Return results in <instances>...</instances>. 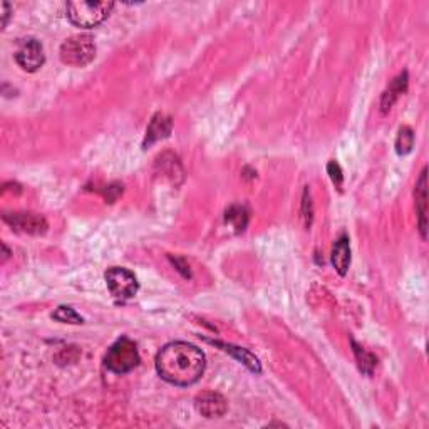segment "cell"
I'll use <instances>...</instances> for the list:
<instances>
[{
	"label": "cell",
	"instance_id": "obj_15",
	"mask_svg": "<svg viewBox=\"0 0 429 429\" xmlns=\"http://www.w3.org/2000/svg\"><path fill=\"white\" fill-rule=\"evenodd\" d=\"M350 344H352V350H354V356H356L357 359V364H359V369L364 372V374L371 376L372 371H374L376 364H377V359L372 356L371 352H367L366 349L361 347L356 340H350Z\"/></svg>",
	"mask_w": 429,
	"mask_h": 429
},
{
	"label": "cell",
	"instance_id": "obj_20",
	"mask_svg": "<svg viewBox=\"0 0 429 429\" xmlns=\"http://www.w3.org/2000/svg\"><path fill=\"white\" fill-rule=\"evenodd\" d=\"M9 17H11V6L7 2H2V29L7 27Z\"/></svg>",
	"mask_w": 429,
	"mask_h": 429
},
{
	"label": "cell",
	"instance_id": "obj_16",
	"mask_svg": "<svg viewBox=\"0 0 429 429\" xmlns=\"http://www.w3.org/2000/svg\"><path fill=\"white\" fill-rule=\"evenodd\" d=\"M414 147V131L409 126H403L399 129L398 138H396V151L398 155H409Z\"/></svg>",
	"mask_w": 429,
	"mask_h": 429
},
{
	"label": "cell",
	"instance_id": "obj_7",
	"mask_svg": "<svg viewBox=\"0 0 429 429\" xmlns=\"http://www.w3.org/2000/svg\"><path fill=\"white\" fill-rule=\"evenodd\" d=\"M4 220H6L13 230L27 235H44L49 228L44 216L30 213V211H24V213H6L4 215Z\"/></svg>",
	"mask_w": 429,
	"mask_h": 429
},
{
	"label": "cell",
	"instance_id": "obj_11",
	"mask_svg": "<svg viewBox=\"0 0 429 429\" xmlns=\"http://www.w3.org/2000/svg\"><path fill=\"white\" fill-rule=\"evenodd\" d=\"M332 265L339 272V275H345L350 265V243L347 235H340L332 247Z\"/></svg>",
	"mask_w": 429,
	"mask_h": 429
},
{
	"label": "cell",
	"instance_id": "obj_10",
	"mask_svg": "<svg viewBox=\"0 0 429 429\" xmlns=\"http://www.w3.org/2000/svg\"><path fill=\"white\" fill-rule=\"evenodd\" d=\"M172 129H173L172 118L166 116L163 113L155 114L153 119L150 121V126L146 129V138H145V143H143V146L150 147L153 146L155 143L166 140V138L172 135Z\"/></svg>",
	"mask_w": 429,
	"mask_h": 429
},
{
	"label": "cell",
	"instance_id": "obj_19",
	"mask_svg": "<svg viewBox=\"0 0 429 429\" xmlns=\"http://www.w3.org/2000/svg\"><path fill=\"white\" fill-rule=\"evenodd\" d=\"M327 172H329V174H330L332 183H334L335 186H338L340 190V186H342V182H344L342 169H340V166L335 163V161H330V163L327 165Z\"/></svg>",
	"mask_w": 429,
	"mask_h": 429
},
{
	"label": "cell",
	"instance_id": "obj_1",
	"mask_svg": "<svg viewBox=\"0 0 429 429\" xmlns=\"http://www.w3.org/2000/svg\"><path fill=\"white\" fill-rule=\"evenodd\" d=\"M206 367V359L201 349L190 342L166 344L156 354V371L161 379L173 386H193L201 379Z\"/></svg>",
	"mask_w": 429,
	"mask_h": 429
},
{
	"label": "cell",
	"instance_id": "obj_3",
	"mask_svg": "<svg viewBox=\"0 0 429 429\" xmlns=\"http://www.w3.org/2000/svg\"><path fill=\"white\" fill-rule=\"evenodd\" d=\"M141 357L138 352L136 344L129 338L118 339L111 347L108 349L104 356V366L108 371L114 372V374H128L133 369L138 367Z\"/></svg>",
	"mask_w": 429,
	"mask_h": 429
},
{
	"label": "cell",
	"instance_id": "obj_18",
	"mask_svg": "<svg viewBox=\"0 0 429 429\" xmlns=\"http://www.w3.org/2000/svg\"><path fill=\"white\" fill-rule=\"evenodd\" d=\"M312 201H311V193L306 188V191H303V201H302V216H303V223H306V227L308 228L312 225Z\"/></svg>",
	"mask_w": 429,
	"mask_h": 429
},
{
	"label": "cell",
	"instance_id": "obj_2",
	"mask_svg": "<svg viewBox=\"0 0 429 429\" xmlns=\"http://www.w3.org/2000/svg\"><path fill=\"white\" fill-rule=\"evenodd\" d=\"M114 2L108 0H72L66 4L67 18L71 21L72 26L81 27V29H92L103 24L109 13L113 12Z\"/></svg>",
	"mask_w": 429,
	"mask_h": 429
},
{
	"label": "cell",
	"instance_id": "obj_9",
	"mask_svg": "<svg viewBox=\"0 0 429 429\" xmlns=\"http://www.w3.org/2000/svg\"><path fill=\"white\" fill-rule=\"evenodd\" d=\"M414 200H416V211L419 218V233L426 240L428 232V172L426 168L419 174V179L414 186Z\"/></svg>",
	"mask_w": 429,
	"mask_h": 429
},
{
	"label": "cell",
	"instance_id": "obj_17",
	"mask_svg": "<svg viewBox=\"0 0 429 429\" xmlns=\"http://www.w3.org/2000/svg\"><path fill=\"white\" fill-rule=\"evenodd\" d=\"M52 319H55L57 322H62V324H82V317L74 311L72 307H57V311L52 313Z\"/></svg>",
	"mask_w": 429,
	"mask_h": 429
},
{
	"label": "cell",
	"instance_id": "obj_8",
	"mask_svg": "<svg viewBox=\"0 0 429 429\" xmlns=\"http://www.w3.org/2000/svg\"><path fill=\"white\" fill-rule=\"evenodd\" d=\"M195 406L196 411L200 413L201 416L208 419L225 416V413H227L228 409L227 399L220 393H213V391H206V393L198 394L195 399Z\"/></svg>",
	"mask_w": 429,
	"mask_h": 429
},
{
	"label": "cell",
	"instance_id": "obj_13",
	"mask_svg": "<svg viewBox=\"0 0 429 429\" xmlns=\"http://www.w3.org/2000/svg\"><path fill=\"white\" fill-rule=\"evenodd\" d=\"M211 344H215V345H218V347H221L225 350V352H228V354H232V356L237 359V361L240 362V364H243V366H245L248 371H252V372H262V366H260V362H258V359L253 356L252 352H248L247 349H243V347H237V345H232V344H223V342H218V340H210Z\"/></svg>",
	"mask_w": 429,
	"mask_h": 429
},
{
	"label": "cell",
	"instance_id": "obj_12",
	"mask_svg": "<svg viewBox=\"0 0 429 429\" xmlns=\"http://www.w3.org/2000/svg\"><path fill=\"white\" fill-rule=\"evenodd\" d=\"M408 72H403L399 74L396 79L391 82V86L387 87V89L384 91V94H382L381 98V111L382 113H387L391 108H393L396 101L399 99L401 94H404L406 91H408Z\"/></svg>",
	"mask_w": 429,
	"mask_h": 429
},
{
	"label": "cell",
	"instance_id": "obj_6",
	"mask_svg": "<svg viewBox=\"0 0 429 429\" xmlns=\"http://www.w3.org/2000/svg\"><path fill=\"white\" fill-rule=\"evenodd\" d=\"M16 62L18 64V67L27 72L39 71L45 62L43 44L37 39H32V37L22 40L16 52Z\"/></svg>",
	"mask_w": 429,
	"mask_h": 429
},
{
	"label": "cell",
	"instance_id": "obj_14",
	"mask_svg": "<svg viewBox=\"0 0 429 429\" xmlns=\"http://www.w3.org/2000/svg\"><path fill=\"white\" fill-rule=\"evenodd\" d=\"M225 221L237 232H243L248 225V210L242 205H232L225 211Z\"/></svg>",
	"mask_w": 429,
	"mask_h": 429
},
{
	"label": "cell",
	"instance_id": "obj_4",
	"mask_svg": "<svg viewBox=\"0 0 429 429\" xmlns=\"http://www.w3.org/2000/svg\"><path fill=\"white\" fill-rule=\"evenodd\" d=\"M59 57L66 66L84 67L94 61L96 57V44L94 39L87 34H79L69 37L64 40L61 49H59Z\"/></svg>",
	"mask_w": 429,
	"mask_h": 429
},
{
	"label": "cell",
	"instance_id": "obj_5",
	"mask_svg": "<svg viewBox=\"0 0 429 429\" xmlns=\"http://www.w3.org/2000/svg\"><path fill=\"white\" fill-rule=\"evenodd\" d=\"M104 279L111 295L119 302L133 299L138 294V289H140L136 275L133 274L131 270L123 269V267H113V269H109L106 272Z\"/></svg>",
	"mask_w": 429,
	"mask_h": 429
}]
</instances>
